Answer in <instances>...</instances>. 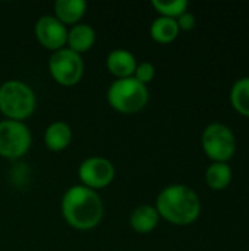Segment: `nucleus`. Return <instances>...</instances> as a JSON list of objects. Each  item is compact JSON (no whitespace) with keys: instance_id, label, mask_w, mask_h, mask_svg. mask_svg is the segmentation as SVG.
I'll return each instance as SVG.
<instances>
[{"instance_id":"nucleus-9","label":"nucleus","mask_w":249,"mask_h":251,"mask_svg":"<svg viewBox=\"0 0 249 251\" xmlns=\"http://www.w3.org/2000/svg\"><path fill=\"white\" fill-rule=\"evenodd\" d=\"M37 41L50 51H57L66 47L68 28L54 15L41 16L34 26Z\"/></svg>"},{"instance_id":"nucleus-18","label":"nucleus","mask_w":249,"mask_h":251,"mask_svg":"<svg viewBox=\"0 0 249 251\" xmlns=\"http://www.w3.org/2000/svg\"><path fill=\"white\" fill-rule=\"evenodd\" d=\"M151 6L160 13V16H166V18L176 19V18H179L182 13H185L188 10L189 3L186 0H170V1L153 0L151 1Z\"/></svg>"},{"instance_id":"nucleus-10","label":"nucleus","mask_w":249,"mask_h":251,"mask_svg":"<svg viewBox=\"0 0 249 251\" xmlns=\"http://www.w3.org/2000/svg\"><path fill=\"white\" fill-rule=\"evenodd\" d=\"M136 59L135 56L125 49H114L107 54L106 66L107 71L116 76V79L131 78L134 76L135 68H136Z\"/></svg>"},{"instance_id":"nucleus-20","label":"nucleus","mask_w":249,"mask_h":251,"mask_svg":"<svg viewBox=\"0 0 249 251\" xmlns=\"http://www.w3.org/2000/svg\"><path fill=\"white\" fill-rule=\"evenodd\" d=\"M176 22H178V26L179 29H183V31H191L192 28H195V24H197V19L195 16L191 13V12H185L182 13L179 18H176Z\"/></svg>"},{"instance_id":"nucleus-17","label":"nucleus","mask_w":249,"mask_h":251,"mask_svg":"<svg viewBox=\"0 0 249 251\" xmlns=\"http://www.w3.org/2000/svg\"><path fill=\"white\" fill-rule=\"evenodd\" d=\"M230 101L236 112L249 118V76L238 79L232 85Z\"/></svg>"},{"instance_id":"nucleus-13","label":"nucleus","mask_w":249,"mask_h":251,"mask_svg":"<svg viewBox=\"0 0 249 251\" xmlns=\"http://www.w3.org/2000/svg\"><path fill=\"white\" fill-rule=\"evenodd\" d=\"M53 9L63 25H76L87 13L88 4L85 0H56Z\"/></svg>"},{"instance_id":"nucleus-19","label":"nucleus","mask_w":249,"mask_h":251,"mask_svg":"<svg viewBox=\"0 0 249 251\" xmlns=\"http://www.w3.org/2000/svg\"><path fill=\"white\" fill-rule=\"evenodd\" d=\"M156 76V66L150 62H141L136 65L135 72H134V78L136 81H139L141 84L147 85L150 84Z\"/></svg>"},{"instance_id":"nucleus-11","label":"nucleus","mask_w":249,"mask_h":251,"mask_svg":"<svg viewBox=\"0 0 249 251\" xmlns=\"http://www.w3.org/2000/svg\"><path fill=\"white\" fill-rule=\"evenodd\" d=\"M95 37V29L90 24L79 22L76 25H72L70 29H68L66 47L78 54L87 53L92 49Z\"/></svg>"},{"instance_id":"nucleus-6","label":"nucleus","mask_w":249,"mask_h":251,"mask_svg":"<svg viewBox=\"0 0 249 251\" xmlns=\"http://www.w3.org/2000/svg\"><path fill=\"white\" fill-rule=\"evenodd\" d=\"M85 65L81 54L63 47L53 51L48 59V72L51 78L63 87L76 85L84 76Z\"/></svg>"},{"instance_id":"nucleus-1","label":"nucleus","mask_w":249,"mask_h":251,"mask_svg":"<svg viewBox=\"0 0 249 251\" xmlns=\"http://www.w3.org/2000/svg\"><path fill=\"white\" fill-rule=\"evenodd\" d=\"M60 209L66 224L78 231L94 229L104 216V204L98 193L81 184L66 190Z\"/></svg>"},{"instance_id":"nucleus-12","label":"nucleus","mask_w":249,"mask_h":251,"mask_svg":"<svg viewBox=\"0 0 249 251\" xmlns=\"http://www.w3.org/2000/svg\"><path fill=\"white\" fill-rule=\"evenodd\" d=\"M72 128L62 121L50 124L44 131V144L51 151H63L72 143Z\"/></svg>"},{"instance_id":"nucleus-7","label":"nucleus","mask_w":249,"mask_h":251,"mask_svg":"<svg viewBox=\"0 0 249 251\" xmlns=\"http://www.w3.org/2000/svg\"><path fill=\"white\" fill-rule=\"evenodd\" d=\"M32 135L29 128L19 121H0V157L19 159L31 147Z\"/></svg>"},{"instance_id":"nucleus-3","label":"nucleus","mask_w":249,"mask_h":251,"mask_svg":"<svg viewBox=\"0 0 249 251\" xmlns=\"http://www.w3.org/2000/svg\"><path fill=\"white\" fill-rule=\"evenodd\" d=\"M37 106L32 88L19 79H9L0 85V113L10 121L23 122Z\"/></svg>"},{"instance_id":"nucleus-5","label":"nucleus","mask_w":249,"mask_h":251,"mask_svg":"<svg viewBox=\"0 0 249 251\" xmlns=\"http://www.w3.org/2000/svg\"><path fill=\"white\" fill-rule=\"evenodd\" d=\"M203 150L213 162L227 163L236 150V138L233 131L220 122H213L205 126L201 135Z\"/></svg>"},{"instance_id":"nucleus-15","label":"nucleus","mask_w":249,"mask_h":251,"mask_svg":"<svg viewBox=\"0 0 249 251\" xmlns=\"http://www.w3.org/2000/svg\"><path fill=\"white\" fill-rule=\"evenodd\" d=\"M179 26L176 19L166 18V16H158L153 21L150 26V35L154 41L160 44H169L175 41L179 35Z\"/></svg>"},{"instance_id":"nucleus-16","label":"nucleus","mask_w":249,"mask_h":251,"mask_svg":"<svg viewBox=\"0 0 249 251\" xmlns=\"http://www.w3.org/2000/svg\"><path fill=\"white\" fill-rule=\"evenodd\" d=\"M232 181V169L227 163L213 162L205 171V182L211 190H225Z\"/></svg>"},{"instance_id":"nucleus-8","label":"nucleus","mask_w":249,"mask_h":251,"mask_svg":"<svg viewBox=\"0 0 249 251\" xmlns=\"http://www.w3.org/2000/svg\"><path fill=\"white\" fill-rule=\"evenodd\" d=\"M114 175V165L109 159L101 156L87 157L81 162L78 168V178L81 181V185L94 191L109 187L113 182Z\"/></svg>"},{"instance_id":"nucleus-14","label":"nucleus","mask_w":249,"mask_h":251,"mask_svg":"<svg viewBox=\"0 0 249 251\" xmlns=\"http://www.w3.org/2000/svg\"><path fill=\"white\" fill-rule=\"evenodd\" d=\"M158 221H160L158 212L151 204L138 206L136 209H134V212L129 216V225L138 234H150L157 228Z\"/></svg>"},{"instance_id":"nucleus-2","label":"nucleus","mask_w":249,"mask_h":251,"mask_svg":"<svg viewBox=\"0 0 249 251\" xmlns=\"http://www.w3.org/2000/svg\"><path fill=\"white\" fill-rule=\"evenodd\" d=\"M154 207L160 218L176 226H188L194 224L201 213L198 194L183 184H173L163 188L157 196Z\"/></svg>"},{"instance_id":"nucleus-4","label":"nucleus","mask_w":249,"mask_h":251,"mask_svg":"<svg viewBox=\"0 0 249 251\" xmlns=\"http://www.w3.org/2000/svg\"><path fill=\"white\" fill-rule=\"evenodd\" d=\"M150 100L147 85L136 81L134 76L116 79L107 90V101L119 113L132 115L141 112Z\"/></svg>"}]
</instances>
